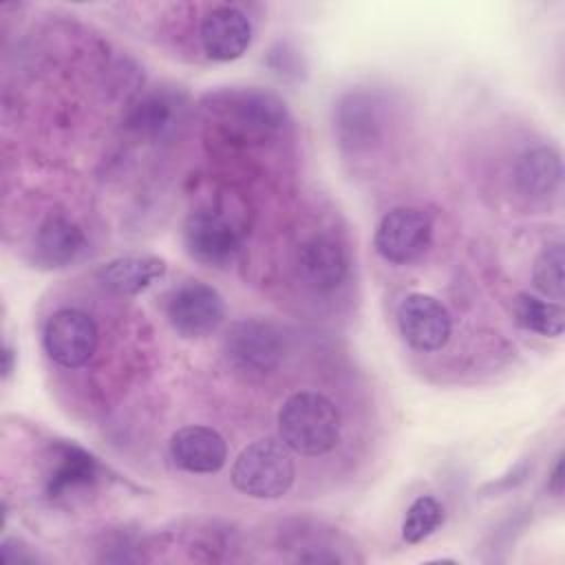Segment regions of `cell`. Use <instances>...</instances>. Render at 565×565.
I'll list each match as a JSON object with an SVG mask.
<instances>
[{
    "label": "cell",
    "instance_id": "cell-15",
    "mask_svg": "<svg viewBox=\"0 0 565 565\" xmlns=\"http://www.w3.org/2000/svg\"><path fill=\"white\" fill-rule=\"evenodd\" d=\"M86 247V236L82 227L64 214L49 216L35 234L33 254L35 260L46 269L66 267L77 260Z\"/></svg>",
    "mask_w": 565,
    "mask_h": 565
},
{
    "label": "cell",
    "instance_id": "cell-5",
    "mask_svg": "<svg viewBox=\"0 0 565 565\" xmlns=\"http://www.w3.org/2000/svg\"><path fill=\"white\" fill-rule=\"evenodd\" d=\"M241 243L238 223L221 207H199L183 223L185 252L205 267H230L241 252Z\"/></svg>",
    "mask_w": 565,
    "mask_h": 565
},
{
    "label": "cell",
    "instance_id": "cell-14",
    "mask_svg": "<svg viewBox=\"0 0 565 565\" xmlns=\"http://www.w3.org/2000/svg\"><path fill=\"white\" fill-rule=\"evenodd\" d=\"M185 110L183 97L170 90H152L132 104L126 115V128L143 139H163L181 121Z\"/></svg>",
    "mask_w": 565,
    "mask_h": 565
},
{
    "label": "cell",
    "instance_id": "cell-20",
    "mask_svg": "<svg viewBox=\"0 0 565 565\" xmlns=\"http://www.w3.org/2000/svg\"><path fill=\"white\" fill-rule=\"evenodd\" d=\"M563 267H565V249H563L561 241L547 243L539 252L534 267H532V282H534L536 291L554 302H561L565 296Z\"/></svg>",
    "mask_w": 565,
    "mask_h": 565
},
{
    "label": "cell",
    "instance_id": "cell-21",
    "mask_svg": "<svg viewBox=\"0 0 565 565\" xmlns=\"http://www.w3.org/2000/svg\"><path fill=\"white\" fill-rule=\"evenodd\" d=\"M444 523V508L435 497H417L402 521V539L406 543H422Z\"/></svg>",
    "mask_w": 565,
    "mask_h": 565
},
{
    "label": "cell",
    "instance_id": "cell-2",
    "mask_svg": "<svg viewBox=\"0 0 565 565\" xmlns=\"http://www.w3.org/2000/svg\"><path fill=\"white\" fill-rule=\"evenodd\" d=\"M232 486L252 499H278L291 486L296 466L282 439H258L241 450L232 466Z\"/></svg>",
    "mask_w": 565,
    "mask_h": 565
},
{
    "label": "cell",
    "instance_id": "cell-3",
    "mask_svg": "<svg viewBox=\"0 0 565 565\" xmlns=\"http://www.w3.org/2000/svg\"><path fill=\"white\" fill-rule=\"evenodd\" d=\"M223 355L236 373L263 377L280 364L285 355V338L280 329L267 320H236L223 335Z\"/></svg>",
    "mask_w": 565,
    "mask_h": 565
},
{
    "label": "cell",
    "instance_id": "cell-13",
    "mask_svg": "<svg viewBox=\"0 0 565 565\" xmlns=\"http://www.w3.org/2000/svg\"><path fill=\"white\" fill-rule=\"evenodd\" d=\"M170 459L192 475L218 472L227 461V441L210 426H183L170 437Z\"/></svg>",
    "mask_w": 565,
    "mask_h": 565
},
{
    "label": "cell",
    "instance_id": "cell-19",
    "mask_svg": "<svg viewBox=\"0 0 565 565\" xmlns=\"http://www.w3.org/2000/svg\"><path fill=\"white\" fill-rule=\"evenodd\" d=\"M377 115L373 102L362 95H349L338 108V128L342 141L351 146H371L377 132Z\"/></svg>",
    "mask_w": 565,
    "mask_h": 565
},
{
    "label": "cell",
    "instance_id": "cell-1",
    "mask_svg": "<svg viewBox=\"0 0 565 565\" xmlns=\"http://www.w3.org/2000/svg\"><path fill=\"white\" fill-rule=\"evenodd\" d=\"M338 406L316 391H300L287 397L278 411V435L298 455L318 457L335 448L340 439Z\"/></svg>",
    "mask_w": 565,
    "mask_h": 565
},
{
    "label": "cell",
    "instance_id": "cell-8",
    "mask_svg": "<svg viewBox=\"0 0 565 565\" xmlns=\"http://www.w3.org/2000/svg\"><path fill=\"white\" fill-rule=\"evenodd\" d=\"M42 344L55 364L64 369H79L97 351L99 329L86 311L71 307L60 309L44 322Z\"/></svg>",
    "mask_w": 565,
    "mask_h": 565
},
{
    "label": "cell",
    "instance_id": "cell-10",
    "mask_svg": "<svg viewBox=\"0 0 565 565\" xmlns=\"http://www.w3.org/2000/svg\"><path fill=\"white\" fill-rule=\"evenodd\" d=\"M296 269L309 289L329 294L349 276L347 247L333 234H313L298 245Z\"/></svg>",
    "mask_w": 565,
    "mask_h": 565
},
{
    "label": "cell",
    "instance_id": "cell-6",
    "mask_svg": "<svg viewBox=\"0 0 565 565\" xmlns=\"http://www.w3.org/2000/svg\"><path fill=\"white\" fill-rule=\"evenodd\" d=\"M170 327L181 338H205L225 320V300L212 285L188 280L174 287L163 305Z\"/></svg>",
    "mask_w": 565,
    "mask_h": 565
},
{
    "label": "cell",
    "instance_id": "cell-16",
    "mask_svg": "<svg viewBox=\"0 0 565 565\" xmlns=\"http://www.w3.org/2000/svg\"><path fill=\"white\" fill-rule=\"evenodd\" d=\"M166 260L159 256H119L99 267L97 280L104 289L119 296H137L146 291L152 282L166 276Z\"/></svg>",
    "mask_w": 565,
    "mask_h": 565
},
{
    "label": "cell",
    "instance_id": "cell-12",
    "mask_svg": "<svg viewBox=\"0 0 565 565\" xmlns=\"http://www.w3.org/2000/svg\"><path fill=\"white\" fill-rule=\"evenodd\" d=\"M99 463L84 448L57 441L51 446L44 492L51 501H66L90 492L99 481Z\"/></svg>",
    "mask_w": 565,
    "mask_h": 565
},
{
    "label": "cell",
    "instance_id": "cell-7",
    "mask_svg": "<svg viewBox=\"0 0 565 565\" xmlns=\"http://www.w3.org/2000/svg\"><path fill=\"white\" fill-rule=\"evenodd\" d=\"M433 218L419 207H395L386 212L375 230V252L395 265H408L424 256L433 243Z\"/></svg>",
    "mask_w": 565,
    "mask_h": 565
},
{
    "label": "cell",
    "instance_id": "cell-18",
    "mask_svg": "<svg viewBox=\"0 0 565 565\" xmlns=\"http://www.w3.org/2000/svg\"><path fill=\"white\" fill-rule=\"evenodd\" d=\"M512 313L521 329L545 338H558L565 329V311L561 302H552L527 291L516 294L512 302Z\"/></svg>",
    "mask_w": 565,
    "mask_h": 565
},
{
    "label": "cell",
    "instance_id": "cell-23",
    "mask_svg": "<svg viewBox=\"0 0 565 565\" xmlns=\"http://www.w3.org/2000/svg\"><path fill=\"white\" fill-rule=\"evenodd\" d=\"M13 360H15L13 349H11L9 344H4V349H2V377H4V380H7V377L11 375V371H13Z\"/></svg>",
    "mask_w": 565,
    "mask_h": 565
},
{
    "label": "cell",
    "instance_id": "cell-9",
    "mask_svg": "<svg viewBox=\"0 0 565 565\" xmlns=\"http://www.w3.org/2000/svg\"><path fill=\"white\" fill-rule=\"evenodd\" d=\"M402 338L415 351H439L452 333L450 311L430 294H408L397 307Z\"/></svg>",
    "mask_w": 565,
    "mask_h": 565
},
{
    "label": "cell",
    "instance_id": "cell-22",
    "mask_svg": "<svg viewBox=\"0 0 565 565\" xmlns=\"http://www.w3.org/2000/svg\"><path fill=\"white\" fill-rule=\"evenodd\" d=\"M547 490H552L556 497H561V492H563V457L561 455L554 461L552 475L547 479Z\"/></svg>",
    "mask_w": 565,
    "mask_h": 565
},
{
    "label": "cell",
    "instance_id": "cell-4",
    "mask_svg": "<svg viewBox=\"0 0 565 565\" xmlns=\"http://www.w3.org/2000/svg\"><path fill=\"white\" fill-rule=\"evenodd\" d=\"M210 110L241 139H263L287 121L285 102L267 90L243 88L214 97Z\"/></svg>",
    "mask_w": 565,
    "mask_h": 565
},
{
    "label": "cell",
    "instance_id": "cell-17",
    "mask_svg": "<svg viewBox=\"0 0 565 565\" xmlns=\"http://www.w3.org/2000/svg\"><path fill=\"white\" fill-rule=\"evenodd\" d=\"M563 179L561 152L552 146H536L525 150L514 166L516 188L532 199L552 194Z\"/></svg>",
    "mask_w": 565,
    "mask_h": 565
},
{
    "label": "cell",
    "instance_id": "cell-11",
    "mask_svg": "<svg viewBox=\"0 0 565 565\" xmlns=\"http://www.w3.org/2000/svg\"><path fill=\"white\" fill-rule=\"evenodd\" d=\"M203 53L214 62H232L247 53L254 40V24L234 4H214L201 20L199 31Z\"/></svg>",
    "mask_w": 565,
    "mask_h": 565
}]
</instances>
